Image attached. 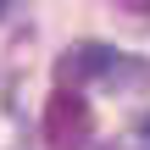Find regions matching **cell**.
<instances>
[{
    "label": "cell",
    "mask_w": 150,
    "mask_h": 150,
    "mask_svg": "<svg viewBox=\"0 0 150 150\" xmlns=\"http://www.w3.org/2000/svg\"><path fill=\"white\" fill-rule=\"evenodd\" d=\"M117 6H128V11H139V17H150V0H117Z\"/></svg>",
    "instance_id": "obj_3"
},
{
    "label": "cell",
    "mask_w": 150,
    "mask_h": 150,
    "mask_svg": "<svg viewBox=\"0 0 150 150\" xmlns=\"http://www.w3.org/2000/svg\"><path fill=\"white\" fill-rule=\"evenodd\" d=\"M111 72H117V50H106V45H72V50L56 61L61 89H78L83 78H111Z\"/></svg>",
    "instance_id": "obj_2"
},
{
    "label": "cell",
    "mask_w": 150,
    "mask_h": 150,
    "mask_svg": "<svg viewBox=\"0 0 150 150\" xmlns=\"http://www.w3.org/2000/svg\"><path fill=\"white\" fill-rule=\"evenodd\" d=\"M139 139H150V111H145V117H139Z\"/></svg>",
    "instance_id": "obj_4"
},
{
    "label": "cell",
    "mask_w": 150,
    "mask_h": 150,
    "mask_svg": "<svg viewBox=\"0 0 150 150\" xmlns=\"http://www.w3.org/2000/svg\"><path fill=\"white\" fill-rule=\"evenodd\" d=\"M95 139V111L78 89H56L45 106V150H89Z\"/></svg>",
    "instance_id": "obj_1"
}]
</instances>
